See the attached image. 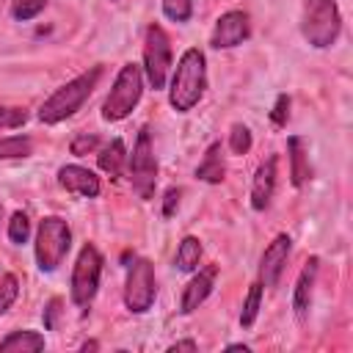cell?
Here are the masks:
<instances>
[{"label": "cell", "instance_id": "obj_5", "mask_svg": "<svg viewBox=\"0 0 353 353\" xmlns=\"http://www.w3.org/2000/svg\"><path fill=\"white\" fill-rule=\"evenodd\" d=\"M72 245V232H69V223L58 215H50L39 223V232H36V262L44 273H52L66 251Z\"/></svg>", "mask_w": 353, "mask_h": 353}, {"label": "cell", "instance_id": "obj_29", "mask_svg": "<svg viewBox=\"0 0 353 353\" xmlns=\"http://www.w3.org/2000/svg\"><path fill=\"white\" fill-rule=\"evenodd\" d=\"M287 116H290V97L287 94H281L279 99H276V105H273V113H270V119H273V124H287Z\"/></svg>", "mask_w": 353, "mask_h": 353}, {"label": "cell", "instance_id": "obj_32", "mask_svg": "<svg viewBox=\"0 0 353 353\" xmlns=\"http://www.w3.org/2000/svg\"><path fill=\"white\" fill-rule=\"evenodd\" d=\"M58 312H61V301L52 298V301L47 303V309H44V328H55V317H58Z\"/></svg>", "mask_w": 353, "mask_h": 353}, {"label": "cell", "instance_id": "obj_9", "mask_svg": "<svg viewBox=\"0 0 353 353\" xmlns=\"http://www.w3.org/2000/svg\"><path fill=\"white\" fill-rule=\"evenodd\" d=\"M157 295V284H154V268L149 259H135L130 265L127 273V287H124V303L130 312L143 314Z\"/></svg>", "mask_w": 353, "mask_h": 353}, {"label": "cell", "instance_id": "obj_21", "mask_svg": "<svg viewBox=\"0 0 353 353\" xmlns=\"http://www.w3.org/2000/svg\"><path fill=\"white\" fill-rule=\"evenodd\" d=\"M33 152V141L28 135H11L0 138V160H19Z\"/></svg>", "mask_w": 353, "mask_h": 353}, {"label": "cell", "instance_id": "obj_8", "mask_svg": "<svg viewBox=\"0 0 353 353\" xmlns=\"http://www.w3.org/2000/svg\"><path fill=\"white\" fill-rule=\"evenodd\" d=\"M143 69L146 77L152 83V88H163L168 69H171V41L168 33L160 25H149L146 28V39H143Z\"/></svg>", "mask_w": 353, "mask_h": 353}, {"label": "cell", "instance_id": "obj_26", "mask_svg": "<svg viewBox=\"0 0 353 353\" xmlns=\"http://www.w3.org/2000/svg\"><path fill=\"white\" fill-rule=\"evenodd\" d=\"M28 234H30V221H28V215H25V212H14L11 221H8V237H11V243H25Z\"/></svg>", "mask_w": 353, "mask_h": 353}, {"label": "cell", "instance_id": "obj_19", "mask_svg": "<svg viewBox=\"0 0 353 353\" xmlns=\"http://www.w3.org/2000/svg\"><path fill=\"white\" fill-rule=\"evenodd\" d=\"M223 174H226V168H223V157H221V143H210V149L204 152V160L196 168V176L201 182H212L215 185V182L223 179Z\"/></svg>", "mask_w": 353, "mask_h": 353}, {"label": "cell", "instance_id": "obj_17", "mask_svg": "<svg viewBox=\"0 0 353 353\" xmlns=\"http://www.w3.org/2000/svg\"><path fill=\"white\" fill-rule=\"evenodd\" d=\"M44 347V336L36 331H14L0 342L3 353H36Z\"/></svg>", "mask_w": 353, "mask_h": 353}, {"label": "cell", "instance_id": "obj_24", "mask_svg": "<svg viewBox=\"0 0 353 353\" xmlns=\"http://www.w3.org/2000/svg\"><path fill=\"white\" fill-rule=\"evenodd\" d=\"M163 14L174 22H188L193 14V0H163Z\"/></svg>", "mask_w": 353, "mask_h": 353}, {"label": "cell", "instance_id": "obj_11", "mask_svg": "<svg viewBox=\"0 0 353 353\" xmlns=\"http://www.w3.org/2000/svg\"><path fill=\"white\" fill-rule=\"evenodd\" d=\"M290 248H292V240L290 234H279L262 254V262H259V279H262V287H276L284 265H287V256H290Z\"/></svg>", "mask_w": 353, "mask_h": 353}, {"label": "cell", "instance_id": "obj_13", "mask_svg": "<svg viewBox=\"0 0 353 353\" xmlns=\"http://www.w3.org/2000/svg\"><path fill=\"white\" fill-rule=\"evenodd\" d=\"M58 182H61V188H66V190H72L77 196H85V199L99 196V179H97V174L88 171V168H83V165H63L58 171Z\"/></svg>", "mask_w": 353, "mask_h": 353}, {"label": "cell", "instance_id": "obj_3", "mask_svg": "<svg viewBox=\"0 0 353 353\" xmlns=\"http://www.w3.org/2000/svg\"><path fill=\"white\" fill-rule=\"evenodd\" d=\"M301 30L312 47H331L342 30V14L336 0H303Z\"/></svg>", "mask_w": 353, "mask_h": 353}, {"label": "cell", "instance_id": "obj_20", "mask_svg": "<svg viewBox=\"0 0 353 353\" xmlns=\"http://www.w3.org/2000/svg\"><path fill=\"white\" fill-rule=\"evenodd\" d=\"M199 262H201V243H199V237L188 234L176 248V270L190 273L199 268Z\"/></svg>", "mask_w": 353, "mask_h": 353}, {"label": "cell", "instance_id": "obj_33", "mask_svg": "<svg viewBox=\"0 0 353 353\" xmlns=\"http://www.w3.org/2000/svg\"><path fill=\"white\" fill-rule=\"evenodd\" d=\"M171 350H196V342H193V339H185V342L171 345Z\"/></svg>", "mask_w": 353, "mask_h": 353}, {"label": "cell", "instance_id": "obj_25", "mask_svg": "<svg viewBox=\"0 0 353 353\" xmlns=\"http://www.w3.org/2000/svg\"><path fill=\"white\" fill-rule=\"evenodd\" d=\"M229 149L234 154H245L251 149V130L245 124H234L229 132Z\"/></svg>", "mask_w": 353, "mask_h": 353}, {"label": "cell", "instance_id": "obj_4", "mask_svg": "<svg viewBox=\"0 0 353 353\" xmlns=\"http://www.w3.org/2000/svg\"><path fill=\"white\" fill-rule=\"evenodd\" d=\"M143 94V74L141 66L135 63H124L121 72L116 74V83L102 105V119L105 121H121L124 116H130V110L138 105Z\"/></svg>", "mask_w": 353, "mask_h": 353}, {"label": "cell", "instance_id": "obj_27", "mask_svg": "<svg viewBox=\"0 0 353 353\" xmlns=\"http://www.w3.org/2000/svg\"><path fill=\"white\" fill-rule=\"evenodd\" d=\"M47 0H14V17L17 19H33L39 11H44Z\"/></svg>", "mask_w": 353, "mask_h": 353}, {"label": "cell", "instance_id": "obj_1", "mask_svg": "<svg viewBox=\"0 0 353 353\" xmlns=\"http://www.w3.org/2000/svg\"><path fill=\"white\" fill-rule=\"evenodd\" d=\"M207 88V69H204V55L201 50L190 47L182 52L179 63H176V72L171 77V88H168V99L174 105V110L185 113L190 110L201 94Z\"/></svg>", "mask_w": 353, "mask_h": 353}, {"label": "cell", "instance_id": "obj_10", "mask_svg": "<svg viewBox=\"0 0 353 353\" xmlns=\"http://www.w3.org/2000/svg\"><path fill=\"white\" fill-rule=\"evenodd\" d=\"M251 25H248V14L245 11H226L218 17L215 30H212V47L218 50H229L237 47L248 39Z\"/></svg>", "mask_w": 353, "mask_h": 353}, {"label": "cell", "instance_id": "obj_28", "mask_svg": "<svg viewBox=\"0 0 353 353\" xmlns=\"http://www.w3.org/2000/svg\"><path fill=\"white\" fill-rule=\"evenodd\" d=\"M28 121V113L22 108H0V130H17Z\"/></svg>", "mask_w": 353, "mask_h": 353}, {"label": "cell", "instance_id": "obj_18", "mask_svg": "<svg viewBox=\"0 0 353 353\" xmlns=\"http://www.w3.org/2000/svg\"><path fill=\"white\" fill-rule=\"evenodd\" d=\"M124 163H127V149H124L121 138H113V141L99 152V168H102L105 174H110L113 179H119L121 171H124Z\"/></svg>", "mask_w": 353, "mask_h": 353}, {"label": "cell", "instance_id": "obj_12", "mask_svg": "<svg viewBox=\"0 0 353 353\" xmlns=\"http://www.w3.org/2000/svg\"><path fill=\"white\" fill-rule=\"evenodd\" d=\"M215 276H218V268H204V270H199V273L188 281V287H185V292H182V303H179V312H182V314L196 312V309L210 298V292H212V287H215Z\"/></svg>", "mask_w": 353, "mask_h": 353}, {"label": "cell", "instance_id": "obj_7", "mask_svg": "<svg viewBox=\"0 0 353 353\" xmlns=\"http://www.w3.org/2000/svg\"><path fill=\"white\" fill-rule=\"evenodd\" d=\"M99 276H102V254L94 245H83L72 270V301L77 306H88L97 295L99 287Z\"/></svg>", "mask_w": 353, "mask_h": 353}, {"label": "cell", "instance_id": "obj_30", "mask_svg": "<svg viewBox=\"0 0 353 353\" xmlns=\"http://www.w3.org/2000/svg\"><path fill=\"white\" fill-rule=\"evenodd\" d=\"M97 135H77L72 141V154H88L91 149H97Z\"/></svg>", "mask_w": 353, "mask_h": 353}, {"label": "cell", "instance_id": "obj_16", "mask_svg": "<svg viewBox=\"0 0 353 353\" xmlns=\"http://www.w3.org/2000/svg\"><path fill=\"white\" fill-rule=\"evenodd\" d=\"M290 149V174H292V185L301 188L312 179V165H309V154H306V141L301 135H292L287 141Z\"/></svg>", "mask_w": 353, "mask_h": 353}, {"label": "cell", "instance_id": "obj_14", "mask_svg": "<svg viewBox=\"0 0 353 353\" xmlns=\"http://www.w3.org/2000/svg\"><path fill=\"white\" fill-rule=\"evenodd\" d=\"M273 188H276V157H268L256 174H254V185H251V207L254 210H265L273 199Z\"/></svg>", "mask_w": 353, "mask_h": 353}, {"label": "cell", "instance_id": "obj_22", "mask_svg": "<svg viewBox=\"0 0 353 353\" xmlns=\"http://www.w3.org/2000/svg\"><path fill=\"white\" fill-rule=\"evenodd\" d=\"M259 303H262V281L251 284V290H248V295L243 301V312H240V325L243 328H251L254 325V320L259 314Z\"/></svg>", "mask_w": 353, "mask_h": 353}, {"label": "cell", "instance_id": "obj_15", "mask_svg": "<svg viewBox=\"0 0 353 353\" xmlns=\"http://www.w3.org/2000/svg\"><path fill=\"white\" fill-rule=\"evenodd\" d=\"M317 268H320V259L312 256V259L303 265V270H301V276H298V281H295L292 309H295V314H298L301 320L306 317L309 303H312V287H314V279H317Z\"/></svg>", "mask_w": 353, "mask_h": 353}, {"label": "cell", "instance_id": "obj_31", "mask_svg": "<svg viewBox=\"0 0 353 353\" xmlns=\"http://www.w3.org/2000/svg\"><path fill=\"white\" fill-rule=\"evenodd\" d=\"M176 207H179V188H168L165 196H163V215L171 218Z\"/></svg>", "mask_w": 353, "mask_h": 353}, {"label": "cell", "instance_id": "obj_6", "mask_svg": "<svg viewBox=\"0 0 353 353\" xmlns=\"http://www.w3.org/2000/svg\"><path fill=\"white\" fill-rule=\"evenodd\" d=\"M127 163H130V182H132V190H135L141 199H152V196H154V185H157V160H154L152 138H149V130H146V127L138 132V141H135L132 154L127 157Z\"/></svg>", "mask_w": 353, "mask_h": 353}, {"label": "cell", "instance_id": "obj_2", "mask_svg": "<svg viewBox=\"0 0 353 353\" xmlns=\"http://www.w3.org/2000/svg\"><path fill=\"white\" fill-rule=\"evenodd\" d=\"M102 77V66H91L88 72L77 74L74 80H69L66 85H61L41 108H39V119L44 124H58L63 119H69L72 113H77L83 108V102L91 97V91L97 88Z\"/></svg>", "mask_w": 353, "mask_h": 353}, {"label": "cell", "instance_id": "obj_23", "mask_svg": "<svg viewBox=\"0 0 353 353\" xmlns=\"http://www.w3.org/2000/svg\"><path fill=\"white\" fill-rule=\"evenodd\" d=\"M17 295H19V279L14 273H6L3 281H0V314H6L11 309Z\"/></svg>", "mask_w": 353, "mask_h": 353}]
</instances>
